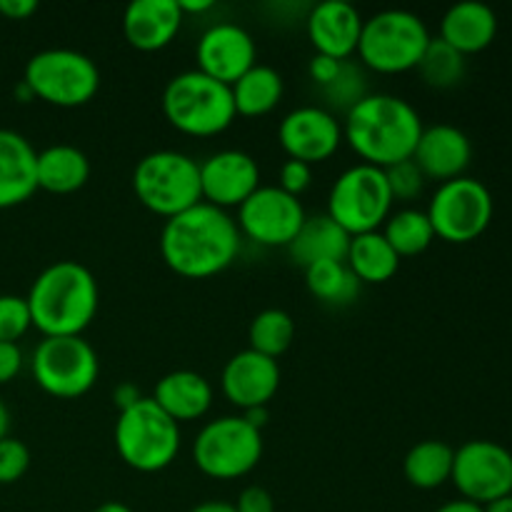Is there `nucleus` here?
<instances>
[{
  "instance_id": "nucleus-1",
  "label": "nucleus",
  "mask_w": 512,
  "mask_h": 512,
  "mask_svg": "<svg viewBox=\"0 0 512 512\" xmlns=\"http://www.w3.org/2000/svg\"><path fill=\"white\" fill-rule=\"evenodd\" d=\"M240 240L243 235L228 210L198 203L165 220L160 230V255L180 278L205 280L220 275L238 260Z\"/></svg>"
},
{
  "instance_id": "nucleus-2",
  "label": "nucleus",
  "mask_w": 512,
  "mask_h": 512,
  "mask_svg": "<svg viewBox=\"0 0 512 512\" xmlns=\"http://www.w3.org/2000/svg\"><path fill=\"white\" fill-rule=\"evenodd\" d=\"M423 128L418 110L408 100L370 93L345 113L343 140L365 165L385 170L413 158Z\"/></svg>"
},
{
  "instance_id": "nucleus-3",
  "label": "nucleus",
  "mask_w": 512,
  "mask_h": 512,
  "mask_svg": "<svg viewBox=\"0 0 512 512\" xmlns=\"http://www.w3.org/2000/svg\"><path fill=\"white\" fill-rule=\"evenodd\" d=\"M25 300L33 328L43 338H73L83 335L98 315V280L83 263L58 260L33 280Z\"/></svg>"
},
{
  "instance_id": "nucleus-4",
  "label": "nucleus",
  "mask_w": 512,
  "mask_h": 512,
  "mask_svg": "<svg viewBox=\"0 0 512 512\" xmlns=\"http://www.w3.org/2000/svg\"><path fill=\"white\" fill-rule=\"evenodd\" d=\"M163 115L178 133L190 138H213L225 133L238 118L230 85L208 78L200 70L170 78L163 90Z\"/></svg>"
},
{
  "instance_id": "nucleus-5",
  "label": "nucleus",
  "mask_w": 512,
  "mask_h": 512,
  "mask_svg": "<svg viewBox=\"0 0 512 512\" xmlns=\"http://www.w3.org/2000/svg\"><path fill=\"white\" fill-rule=\"evenodd\" d=\"M430 40V30L420 15L410 10H380L363 20L358 58L375 73H408L418 70Z\"/></svg>"
},
{
  "instance_id": "nucleus-6",
  "label": "nucleus",
  "mask_w": 512,
  "mask_h": 512,
  "mask_svg": "<svg viewBox=\"0 0 512 512\" xmlns=\"http://www.w3.org/2000/svg\"><path fill=\"white\" fill-rule=\"evenodd\" d=\"M115 450L128 468L138 473H160L180 453V425L170 420L153 398H140L120 410L113 428Z\"/></svg>"
},
{
  "instance_id": "nucleus-7",
  "label": "nucleus",
  "mask_w": 512,
  "mask_h": 512,
  "mask_svg": "<svg viewBox=\"0 0 512 512\" xmlns=\"http://www.w3.org/2000/svg\"><path fill=\"white\" fill-rule=\"evenodd\" d=\"M133 193L150 213L175 218L203 203L200 163L178 150H155L138 160L133 170Z\"/></svg>"
},
{
  "instance_id": "nucleus-8",
  "label": "nucleus",
  "mask_w": 512,
  "mask_h": 512,
  "mask_svg": "<svg viewBox=\"0 0 512 512\" xmlns=\"http://www.w3.org/2000/svg\"><path fill=\"white\" fill-rule=\"evenodd\" d=\"M23 83L33 98L55 108L88 105L100 90V70L95 60L80 50L48 48L25 63Z\"/></svg>"
},
{
  "instance_id": "nucleus-9",
  "label": "nucleus",
  "mask_w": 512,
  "mask_h": 512,
  "mask_svg": "<svg viewBox=\"0 0 512 512\" xmlns=\"http://www.w3.org/2000/svg\"><path fill=\"white\" fill-rule=\"evenodd\" d=\"M263 433L243 415H225L198 433L193 445L195 468L213 480H238L258 468Z\"/></svg>"
},
{
  "instance_id": "nucleus-10",
  "label": "nucleus",
  "mask_w": 512,
  "mask_h": 512,
  "mask_svg": "<svg viewBox=\"0 0 512 512\" xmlns=\"http://www.w3.org/2000/svg\"><path fill=\"white\" fill-rule=\"evenodd\" d=\"M385 170L358 163L338 175L328 195V215L353 238L383 228L393 213Z\"/></svg>"
},
{
  "instance_id": "nucleus-11",
  "label": "nucleus",
  "mask_w": 512,
  "mask_h": 512,
  "mask_svg": "<svg viewBox=\"0 0 512 512\" xmlns=\"http://www.w3.org/2000/svg\"><path fill=\"white\" fill-rule=\"evenodd\" d=\"M30 370L38 388L50 398L78 400L98 383L100 360L83 335L43 338L30 360Z\"/></svg>"
},
{
  "instance_id": "nucleus-12",
  "label": "nucleus",
  "mask_w": 512,
  "mask_h": 512,
  "mask_svg": "<svg viewBox=\"0 0 512 512\" xmlns=\"http://www.w3.org/2000/svg\"><path fill=\"white\" fill-rule=\"evenodd\" d=\"M425 213L433 225L435 238L463 245L473 243L488 230L495 203L485 183L463 175V178L440 183Z\"/></svg>"
},
{
  "instance_id": "nucleus-13",
  "label": "nucleus",
  "mask_w": 512,
  "mask_h": 512,
  "mask_svg": "<svg viewBox=\"0 0 512 512\" xmlns=\"http://www.w3.org/2000/svg\"><path fill=\"white\" fill-rule=\"evenodd\" d=\"M450 480L463 500L485 508L512 495V453L493 440H468L455 450Z\"/></svg>"
},
{
  "instance_id": "nucleus-14",
  "label": "nucleus",
  "mask_w": 512,
  "mask_h": 512,
  "mask_svg": "<svg viewBox=\"0 0 512 512\" xmlns=\"http://www.w3.org/2000/svg\"><path fill=\"white\" fill-rule=\"evenodd\" d=\"M305 208L298 198L278 185H260L238 208L240 235L265 248H288L305 223Z\"/></svg>"
},
{
  "instance_id": "nucleus-15",
  "label": "nucleus",
  "mask_w": 512,
  "mask_h": 512,
  "mask_svg": "<svg viewBox=\"0 0 512 512\" xmlns=\"http://www.w3.org/2000/svg\"><path fill=\"white\" fill-rule=\"evenodd\" d=\"M278 140L290 160H300L308 165L325 163L338 153L340 143H343V125L330 110L318 108V105H303V108L290 110L280 120Z\"/></svg>"
},
{
  "instance_id": "nucleus-16",
  "label": "nucleus",
  "mask_w": 512,
  "mask_h": 512,
  "mask_svg": "<svg viewBox=\"0 0 512 512\" xmlns=\"http://www.w3.org/2000/svg\"><path fill=\"white\" fill-rule=\"evenodd\" d=\"M260 188L258 160L245 150H220L200 163L203 203L220 210L240 208Z\"/></svg>"
},
{
  "instance_id": "nucleus-17",
  "label": "nucleus",
  "mask_w": 512,
  "mask_h": 512,
  "mask_svg": "<svg viewBox=\"0 0 512 512\" xmlns=\"http://www.w3.org/2000/svg\"><path fill=\"white\" fill-rule=\"evenodd\" d=\"M258 58L255 40L243 25L235 23H215L200 35L195 45V60H198L200 73L218 80L223 85H233L243 78Z\"/></svg>"
},
{
  "instance_id": "nucleus-18",
  "label": "nucleus",
  "mask_w": 512,
  "mask_h": 512,
  "mask_svg": "<svg viewBox=\"0 0 512 512\" xmlns=\"http://www.w3.org/2000/svg\"><path fill=\"white\" fill-rule=\"evenodd\" d=\"M280 388V365L278 360L265 358L255 350H240L225 363L220 375V390L225 400L235 408L253 410L268 408Z\"/></svg>"
},
{
  "instance_id": "nucleus-19",
  "label": "nucleus",
  "mask_w": 512,
  "mask_h": 512,
  "mask_svg": "<svg viewBox=\"0 0 512 512\" xmlns=\"http://www.w3.org/2000/svg\"><path fill=\"white\" fill-rule=\"evenodd\" d=\"M305 30H308V40L315 48V55L348 60L350 55L358 53L363 15L345 0H325L310 10Z\"/></svg>"
},
{
  "instance_id": "nucleus-20",
  "label": "nucleus",
  "mask_w": 512,
  "mask_h": 512,
  "mask_svg": "<svg viewBox=\"0 0 512 512\" xmlns=\"http://www.w3.org/2000/svg\"><path fill=\"white\" fill-rule=\"evenodd\" d=\"M413 160L423 170L425 180L448 183V180L463 178L473 160V145L460 128L438 123L433 128H423Z\"/></svg>"
},
{
  "instance_id": "nucleus-21",
  "label": "nucleus",
  "mask_w": 512,
  "mask_h": 512,
  "mask_svg": "<svg viewBox=\"0 0 512 512\" xmlns=\"http://www.w3.org/2000/svg\"><path fill=\"white\" fill-rule=\"evenodd\" d=\"M183 20L178 0H135L123 13V35L130 48L155 53L173 43Z\"/></svg>"
},
{
  "instance_id": "nucleus-22",
  "label": "nucleus",
  "mask_w": 512,
  "mask_h": 512,
  "mask_svg": "<svg viewBox=\"0 0 512 512\" xmlns=\"http://www.w3.org/2000/svg\"><path fill=\"white\" fill-rule=\"evenodd\" d=\"M35 153L28 138L8 128H0V210L15 208L30 200L38 190Z\"/></svg>"
},
{
  "instance_id": "nucleus-23",
  "label": "nucleus",
  "mask_w": 512,
  "mask_h": 512,
  "mask_svg": "<svg viewBox=\"0 0 512 512\" xmlns=\"http://www.w3.org/2000/svg\"><path fill=\"white\" fill-rule=\"evenodd\" d=\"M495 35H498V15L490 5L478 0L455 3L440 20V40L463 55L490 48Z\"/></svg>"
},
{
  "instance_id": "nucleus-24",
  "label": "nucleus",
  "mask_w": 512,
  "mask_h": 512,
  "mask_svg": "<svg viewBox=\"0 0 512 512\" xmlns=\"http://www.w3.org/2000/svg\"><path fill=\"white\" fill-rule=\"evenodd\" d=\"M153 403L178 425L193 423L213 405V385L195 370H173L158 380Z\"/></svg>"
},
{
  "instance_id": "nucleus-25",
  "label": "nucleus",
  "mask_w": 512,
  "mask_h": 512,
  "mask_svg": "<svg viewBox=\"0 0 512 512\" xmlns=\"http://www.w3.org/2000/svg\"><path fill=\"white\" fill-rule=\"evenodd\" d=\"M350 235L330 218L328 213L305 218L303 228L298 230L293 243L288 245V253L295 265L310 268V265L328 263V260L348 258Z\"/></svg>"
},
{
  "instance_id": "nucleus-26",
  "label": "nucleus",
  "mask_w": 512,
  "mask_h": 512,
  "mask_svg": "<svg viewBox=\"0 0 512 512\" xmlns=\"http://www.w3.org/2000/svg\"><path fill=\"white\" fill-rule=\"evenodd\" d=\"M35 173H38V190L53 195H70L78 193L88 183L90 160L75 145H50L38 153Z\"/></svg>"
},
{
  "instance_id": "nucleus-27",
  "label": "nucleus",
  "mask_w": 512,
  "mask_h": 512,
  "mask_svg": "<svg viewBox=\"0 0 512 512\" xmlns=\"http://www.w3.org/2000/svg\"><path fill=\"white\" fill-rule=\"evenodd\" d=\"M230 93H233L235 113L243 118H260L278 108V103L283 100V75L270 65L255 63L243 78L230 85Z\"/></svg>"
},
{
  "instance_id": "nucleus-28",
  "label": "nucleus",
  "mask_w": 512,
  "mask_h": 512,
  "mask_svg": "<svg viewBox=\"0 0 512 512\" xmlns=\"http://www.w3.org/2000/svg\"><path fill=\"white\" fill-rule=\"evenodd\" d=\"M345 263H348V268L353 270V275L360 283L368 285L388 283L400 268L398 253L390 248L388 240L383 238L380 230H375V233L353 235V238H350Z\"/></svg>"
},
{
  "instance_id": "nucleus-29",
  "label": "nucleus",
  "mask_w": 512,
  "mask_h": 512,
  "mask_svg": "<svg viewBox=\"0 0 512 512\" xmlns=\"http://www.w3.org/2000/svg\"><path fill=\"white\" fill-rule=\"evenodd\" d=\"M455 450L443 440H423L413 445L405 455L403 473L413 488L435 490L445 485L453 475Z\"/></svg>"
},
{
  "instance_id": "nucleus-30",
  "label": "nucleus",
  "mask_w": 512,
  "mask_h": 512,
  "mask_svg": "<svg viewBox=\"0 0 512 512\" xmlns=\"http://www.w3.org/2000/svg\"><path fill=\"white\" fill-rule=\"evenodd\" d=\"M380 233L388 240L390 248L398 253L400 260L425 253L435 240V230L430 225L428 213L415 208H403L398 213H390Z\"/></svg>"
},
{
  "instance_id": "nucleus-31",
  "label": "nucleus",
  "mask_w": 512,
  "mask_h": 512,
  "mask_svg": "<svg viewBox=\"0 0 512 512\" xmlns=\"http://www.w3.org/2000/svg\"><path fill=\"white\" fill-rule=\"evenodd\" d=\"M305 285L310 295L325 305H350L360 295V280L345 260H328L305 268Z\"/></svg>"
},
{
  "instance_id": "nucleus-32",
  "label": "nucleus",
  "mask_w": 512,
  "mask_h": 512,
  "mask_svg": "<svg viewBox=\"0 0 512 512\" xmlns=\"http://www.w3.org/2000/svg\"><path fill=\"white\" fill-rule=\"evenodd\" d=\"M295 340V320L290 313L280 308H268L253 318L248 328L250 350L265 355V358L278 360L280 355L288 353Z\"/></svg>"
},
{
  "instance_id": "nucleus-33",
  "label": "nucleus",
  "mask_w": 512,
  "mask_h": 512,
  "mask_svg": "<svg viewBox=\"0 0 512 512\" xmlns=\"http://www.w3.org/2000/svg\"><path fill=\"white\" fill-rule=\"evenodd\" d=\"M418 73L423 75L430 88H453L465 75V55L450 48L440 38H433L423 60H420Z\"/></svg>"
},
{
  "instance_id": "nucleus-34",
  "label": "nucleus",
  "mask_w": 512,
  "mask_h": 512,
  "mask_svg": "<svg viewBox=\"0 0 512 512\" xmlns=\"http://www.w3.org/2000/svg\"><path fill=\"white\" fill-rule=\"evenodd\" d=\"M33 328L28 300L20 295H0V343H18Z\"/></svg>"
},
{
  "instance_id": "nucleus-35",
  "label": "nucleus",
  "mask_w": 512,
  "mask_h": 512,
  "mask_svg": "<svg viewBox=\"0 0 512 512\" xmlns=\"http://www.w3.org/2000/svg\"><path fill=\"white\" fill-rule=\"evenodd\" d=\"M323 93H325V98H330V103L343 105L345 110H350L360 98H365V95H368L365 93L363 73H360V68H355L350 60H345L343 68H340V73H338V78H335L330 85H325Z\"/></svg>"
},
{
  "instance_id": "nucleus-36",
  "label": "nucleus",
  "mask_w": 512,
  "mask_h": 512,
  "mask_svg": "<svg viewBox=\"0 0 512 512\" xmlns=\"http://www.w3.org/2000/svg\"><path fill=\"white\" fill-rule=\"evenodd\" d=\"M385 180H388V188L393 200H415L425 188V175L423 170L415 165V160H403V163H395L390 168H385Z\"/></svg>"
},
{
  "instance_id": "nucleus-37",
  "label": "nucleus",
  "mask_w": 512,
  "mask_h": 512,
  "mask_svg": "<svg viewBox=\"0 0 512 512\" xmlns=\"http://www.w3.org/2000/svg\"><path fill=\"white\" fill-rule=\"evenodd\" d=\"M30 450L15 438L0 440V485H13L28 473Z\"/></svg>"
},
{
  "instance_id": "nucleus-38",
  "label": "nucleus",
  "mask_w": 512,
  "mask_h": 512,
  "mask_svg": "<svg viewBox=\"0 0 512 512\" xmlns=\"http://www.w3.org/2000/svg\"><path fill=\"white\" fill-rule=\"evenodd\" d=\"M313 183V165L300 163V160H285L280 168V190H285L293 198H300Z\"/></svg>"
},
{
  "instance_id": "nucleus-39",
  "label": "nucleus",
  "mask_w": 512,
  "mask_h": 512,
  "mask_svg": "<svg viewBox=\"0 0 512 512\" xmlns=\"http://www.w3.org/2000/svg\"><path fill=\"white\" fill-rule=\"evenodd\" d=\"M233 505L238 512H275L273 495H270L265 488H260V485H250V488H245Z\"/></svg>"
},
{
  "instance_id": "nucleus-40",
  "label": "nucleus",
  "mask_w": 512,
  "mask_h": 512,
  "mask_svg": "<svg viewBox=\"0 0 512 512\" xmlns=\"http://www.w3.org/2000/svg\"><path fill=\"white\" fill-rule=\"evenodd\" d=\"M23 370V350L18 343H0V385H8Z\"/></svg>"
},
{
  "instance_id": "nucleus-41",
  "label": "nucleus",
  "mask_w": 512,
  "mask_h": 512,
  "mask_svg": "<svg viewBox=\"0 0 512 512\" xmlns=\"http://www.w3.org/2000/svg\"><path fill=\"white\" fill-rule=\"evenodd\" d=\"M343 63H345V60H335V58H325V55H315V58L310 60V65H308L310 78H313L315 83L320 85V88H325V85H330L335 78H338Z\"/></svg>"
},
{
  "instance_id": "nucleus-42",
  "label": "nucleus",
  "mask_w": 512,
  "mask_h": 512,
  "mask_svg": "<svg viewBox=\"0 0 512 512\" xmlns=\"http://www.w3.org/2000/svg\"><path fill=\"white\" fill-rule=\"evenodd\" d=\"M38 10L35 0H0V15L8 20H25Z\"/></svg>"
},
{
  "instance_id": "nucleus-43",
  "label": "nucleus",
  "mask_w": 512,
  "mask_h": 512,
  "mask_svg": "<svg viewBox=\"0 0 512 512\" xmlns=\"http://www.w3.org/2000/svg\"><path fill=\"white\" fill-rule=\"evenodd\" d=\"M113 398H115V403L120 405V410H125V408H130L133 403H138L143 395H140L138 390H135L130 383H123V385H118V388H115Z\"/></svg>"
},
{
  "instance_id": "nucleus-44",
  "label": "nucleus",
  "mask_w": 512,
  "mask_h": 512,
  "mask_svg": "<svg viewBox=\"0 0 512 512\" xmlns=\"http://www.w3.org/2000/svg\"><path fill=\"white\" fill-rule=\"evenodd\" d=\"M435 512H485L483 505H475L470 500H453V503H445L443 508H438Z\"/></svg>"
},
{
  "instance_id": "nucleus-45",
  "label": "nucleus",
  "mask_w": 512,
  "mask_h": 512,
  "mask_svg": "<svg viewBox=\"0 0 512 512\" xmlns=\"http://www.w3.org/2000/svg\"><path fill=\"white\" fill-rule=\"evenodd\" d=\"M190 512H238L233 503H225V500H208V503L195 505Z\"/></svg>"
},
{
  "instance_id": "nucleus-46",
  "label": "nucleus",
  "mask_w": 512,
  "mask_h": 512,
  "mask_svg": "<svg viewBox=\"0 0 512 512\" xmlns=\"http://www.w3.org/2000/svg\"><path fill=\"white\" fill-rule=\"evenodd\" d=\"M243 418L248 420L253 428H258L260 433H263V425L268 423V408H253V410H245Z\"/></svg>"
},
{
  "instance_id": "nucleus-47",
  "label": "nucleus",
  "mask_w": 512,
  "mask_h": 512,
  "mask_svg": "<svg viewBox=\"0 0 512 512\" xmlns=\"http://www.w3.org/2000/svg\"><path fill=\"white\" fill-rule=\"evenodd\" d=\"M178 8H180V13H205V10H210L213 8V3H210V0H178Z\"/></svg>"
},
{
  "instance_id": "nucleus-48",
  "label": "nucleus",
  "mask_w": 512,
  "mask_h": 512,
  "mask_svg": "<svg viewBox=\"0 0 512 512\" xmlns=\"http://www.w3.org/2000/svg\"><path fill=\"white\" fill-rule=\"evenodd\" d=\"M485 512H512V495H505V498L495 500V503L485 505Z\"/></svg>"
},
{
  "instance_id": "nucleus-49",
  "label": "nucleus",
  "mask_w": 512,
  "mask_h": 512,
  "mask_svg": "<svg viewBox=\"0 0 512 512\" xmlns=\"http://www.w3.org/2000/svg\"><path fill=\"white\" fill-rule=\"evenodd\" d=\"M8 430H10V410L5 408V403L0 400V440L8 438Z\"/></svg>"
},
{
  "instance_id": "nucleus-50",
  "label": "nucleus",
  "mask_w": 512,
  "mask_h": 512,
  "mask_svg": "<svg viewBox=\"0 0 512 512\" xmlns=\"http://www.w3.org/2000/svg\"><path fill=\"white\" fill-rule=\"evenodd\" d=\"M95 512H133V510H130L125 503H115V500H110V503H103L100 508H95Z\"/></svg>"
}]
</instances>
